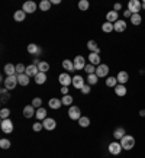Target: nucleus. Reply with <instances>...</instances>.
<instances>
[{"label":"nucleus","mask_w":145,"mask_h":158,"mask_svg":"<svg viewBox=\"0 0 145 158\" xmlns=\"http://www.w3.org/2000/svg\"><path fill=\"white\" fill-rule=\"evenodd\" d=\"M90 90H92V89H90V84H84V86H83V89H81V93H83V94H89V93H90Z\"/></svg>","instance_id":"nucleus-46"},{"label":"nucleus","mask_w":145,"mask_h":158,"mask_svg":"<svg viewBox=\"0 0 145 158\" xmlns=\"http://www.w3.org/2000/svg\"><path fill=\"white\" fill-rule=\"evenodd\" d=\"M3 83H5V87L9 91L13 90V89H16V86L19 84V83H18V76H16V74H14V76H7Z\"/></svg>","instance_id":"nucleus-3"},{"label":"nucleus","mask_w":145,"mask_h":158,"mask_svg":"<svg viewBox=\"0 0 145 158\" xmlns=\"http://www.w3.org/2000/svg\"><path fill=\"white\" fill-rule=\"evenodd\" d=\"M125 135H126V132H125V129H123V128H116V129L113 131V138L118 139V141H121Z\"/></svg>","instance_id":"nucleus-26"},{"label":"nucleus","mask_w":145,"mask_h":158,"mask_svg":"<svg viewBox=\"0 0 145 158\" xmlns=\"http://www.w3.org/2000/svg\"><path fill=\"white\" fill-rule=\"evenodd\" d=\"M113 90H115V94L118 97H123V96H126V93H128V89H126V86H123V84H118Z\"/></svg>","instance_id":"nucleus-21"},{"label":"nucleus","mask_w":145,"mask_h":158,"mask_svg":"<svg viewBox=\"0 0 145 158\" xmlns=\"http://www.w3.org/2000/svg\"><path fill=\"white\" fill-rule=\"evenodd\" d=\"M42 125H44V129H47V131H54L57 128V122H55V119H52V118H47V119L42 122Z\"/></svg>","instance_id":"nucleus-12"},{"label":"nucleus","mask_w":145,"mask_h":158,"mask_svg":"<svg viewBox=\"0 0 145 158\" xmlns=\"http://www.w3.org/2000/svg\"><path fill=\"white\" fill-rule=\"evenodd\" d=\"M107 149H109V152L112 154V155H119V154L122 152V145L119 141H113V142H110L109 144V147H107Z\"/></svg>","instance_id":"nucleus-7"},{"label":"nucleus","mask_w":145,"mask_h":158,"mask_svg":"<svg viewBox=\"0 0 145 158\" xmlns=\"http://www.w3.org/2000/svg\"><path fill=\"white\" fill-rule=\"evenodd\" d=\"M84 84H86V83H84V78H83L80 74H78V76H74V77H72V86H74V89L81 90Z\"/></svg>","instance_id":"nucleus-13"},{"label":"nucleus","mask_w":145,"mask_h":158,"mask_svg":"<svg viewBox=\"0 0 145 158\" xmlns=\"http://www.w3.org/2000/svg\"><path fill=\"white\" fill-rule=\"evenodd\" d=\"M78 125H80L81 128H87V126H90V119H89L87 116H81V118L78 119Z\"/></svg>","instance_id":"nucleus-36"},{"label":"nucleus","mask_w":145,"mask_h":158,"mask_svg":"<svg viewBox=\"0 0 145 158\" xmlns=\"http://www.w3.org/2000/svg\"><path fill=\"white\" fill-rule=\"evenodd\" d=\"M60 3H61V2H60V0H51V5H60Z\"/></svg>","instance_id":"nucleus-50"},{"label":"nucleus","mask_w":145,"mask_h":158,"mask_svg":"<svg viewBox=\"0 0 145 158\" xmlns=\"http://www.w3.org/2000/svg\"><path fill=\"white\" fill-rule=\"evenodd\" d=\"M51 6H52L51 5V0H42V2L38 5V7L42 10V12H48V10L51 9Z\"/></svg>","instance_id":"nucleus-28"},{"label":"nucleus","mask_w":145,"mask_h":158,"mask_svg":"<svg viewBox=\"0 0 145 158\" xmlns=\"http://www.w3.org/2000/svg\"><path fill=\"white\" fill-rule=\"evenodd\" d=\"M35 115H36V110H35V107L32 105H28L23 107V116L26 119H31V118Z\"/></svg>","instance_id":"nucleus-15"},{"label":"nucleus","mask_w":145,"mask_h":158,"mask_svg":"<svg viewBox=\"0 0 145 158\" xmlns=\"http://www.w3.org/2000/svg\"><path fill=\"white\" fill-rule=\"evenodd\" d=\"M0 129L3 131V134H12L13 132V122L10 119H3L0 122Z\"/></svg>","instance_id":"nucleus-6"},{"label":"nucleus","mask_w":145,"mask_h":158,"mask_svg":"<svg viewBox=\"0 0 145 158\" xmlns=\"http://www.w3.org/2000/svg\"><path fill=\"white\" fill-rule=\"evenodd\" d=\"M29 78H31V77L26 76V74H20V76H18V83H19L20 86H28Z\"/></svg>","instance_id":"nucleus-32"},{"label":"nucleus","mask_w":145,"mask_h":158,"mask_svg":"<svg viewBox=\"0 0 145 158\" xmlns=\"http://www.w3.org/2000/svg\"><path fill=\"white\" fill-rule=\"evenodd\" d=\"M126 9H129L132 15L139 13L141 9H142V2H141V0H129V2H128V7H126Z\"/></svg>","instance_id":"nucleus-2"},{"label":"nucleus","mask_w":145,"mask_h":158,"mask_svg":"<svg viewBox=\"0 0 145 158\" xmlns=\"http://www.w3.org/2000/svg\"><path fill=\"white\" fill-rule=\"evenodd\" d=\"M119 142H121L122 148L125 149V151H130V149L135 147V138H134L132 135H125Z\"/></svg>","instance_id":"nucleus-1"},{"label":"nucleus","mask_w":145,"mask_h":158,"mask_svg":"<svg viewBox=\"0 0 145 158\" xmlns=\"http://www.w3.org/2000/svg\"><path fill=\"white\" fill-rule=\"evenodd\" d=\"M10 141L9 139H6V138H2L0 139V148H3V149H9L10 148Z\"/></svg>","instance_id":"nucleus-42"},{"label":"nucleus","mask_w":145,"mask_h":158,"mask_svg":"<svg viewBox=\"0 0 145 158\" xmlns=\"http://www.w3.org/2000/svg\"><path fill=\"white\" fill-rule=\"evenodd\" d=\"M89 61L93 65H100V52H90L89 54Z\"/></svg>","instance_id":"nucleus-16"},{"label":"nucleus","mask_w":145,"mask_h":158,"mask_svg":"<svg viewBox=\"0 0 145 158\" xmlns=\"http://www.w3.org/2000/svg\"><path fill=\"white\" fill-rule=\"evenodd\" d=\"M121 9H122V5H121V3H115V6H113V10H116V12H119Z\"/></svg>","instance_id":"nucleus-48"},{"label":"nucleus","mask_w":145,"mask_h":158,"mask_svg":"<svg viewBox=\"0 0 145 158\" xmlns=\"http://www.w3.org/2000/svg\"><path fill=\"white\" fill-rule=\"evenodd\" d=\"M126 28H128V25H126V22L123 19H119L118 22H115V23H113V31H115V32H118V34L125 32Z\"/></svg>","instance_id":"nucleus-10"},{"label":"nucleus","mask_w":145,"mask_h":158,"mask_svg":"<svg viewBox=\"0 0 145 158\" xmlns=\"http://www.w3.org/2000/svg\"><path fill=\"white\" fill-rule=\"evenodd\" d=\"M84 71L87 73V76H89V74H96V65H93V64H87L86 67H84Z\"/></svg>","instance_id":"nucleus-41"},{"label":"nucleus","mask_w":145,"mask_h":158,"mask_svg":"<svg viewBox=\"0 0 145 158\" xmlns=\"http://www.w3.org/2000/svg\"><path fill=\"white\" fill-rule=\"evenodd\" d=\"M97 81H99V77H97L96 74H89V76H87V84L94 86V84H97Z\"/></svg>","instance_id":"nucleus-35"},{"label":"nucleus","mask_w":145,"mask_h":158,"mask_svg":"<svg viewBox=\"0 0 145 158\" xmlns=\"http://www.w3.org/2000/svg\"><path fill=\"white\" fill-rule=\"evenodd\" d=\"M38 70H39V73H47L49 70V64L47 61H41L38 64Z\"/></svg>","instance_id":"nucleus-37"},{"label":"nucleus","mask_w":145,"mask_h":158,"mask_svg":"<svg viewBox=\"0 0 145 158\" xmlns=\"http://www.w3.org/2000/svg\"><path fill=\"white\" fill-rule=\"evenodd\" d=\"M109 74V65L106 64H100V65H97L96 67V76L100 78V77H107Z\"/></svg>","instance_id":"nucleus-11"},{"label":"nucleus","mask_w":145,"mask_h":158,"mask_svg":"<svg viewBox=\"0 0 145 158\" xmlns=\"http://www.w3.org/2000/svg\"><path fill=\"white\" fill-rule=\"evenodd\" d=\"M32 106H34L35 109L42 107V99H41V97H35L34 100H32Z\"/></svg>","instance_id":"nucleus-44"},{"label":"nucleus","mask_w":145,"mask_h":158,"mask_svg":"<svg viewBox=\"0 0 145 158\" xmlns=\"http://www.w3.org/2000/svg\"><path fill=\"white\" fill-rule=\"evenodd\" d=\"M48 106L51 107V109L57 110L60 109L61 106H63V102H61V99H57V97H52V99H49L48 100Z\"/></svg>","instance_id":"nucleus-20"},{"label":"nucleus","mask_w":145,"mask_h":158,"mask_svg":"<svg viewBox=\"0 0 145 158\" xmlns=\"http://www.w3.org/2000/svg\"><path fill=\"white\" fill-rule=\"evenodd\" d=\"M42 128H44V125H42V122H35L34 125H32V129H34V132H39V131H42Z\"/></svg>","instance_id":"nucleus-45"},{"label":"nucleus","mask_w":145,"mask_h":158,"mask_svg":"<svg viewBox=\"0 0 145 158\" xmlns=\"http://www.w3.org/2000/svg\"><path fill=\"white\" fill-rule=\"evenodd\" d=\"M119 20V13L116 10H110L106 13V22H110V23H115Z\"/></svg>","instance_id":"nucleus-17"},{"label":"nucleus","mask_w":145,"mask_h":158,"mask_svg":"<svg viewBox=\"0 0 145 158\" xmlns=\"http://www.w3.org/2000/svg\"><path fill=\"white\" fill-rule=\"evenodd\" d=\"M25 71H26V65H23V64H16V76L25 74Z\"/></svg>","instance_id":"nucleus-43"},{"label":"nucleus","mask_w":145,"mask_h":158,"mask_svg":"<svg viewBox=\"0 0 145 158\" xmlns=\"http://www.w3.org/2000/svg\"><path fill=\"white\" fill-rule=\"evenodd\" d=\"M89 7H90V3H89V0H80V2H78V9H80V10L86 12Z\"/></svg>","instance_id":"nucleus-39"},{"label":"nucleus","mask_w":145,"mask_h":158,"mask_svg":"<svg viewBox=\"0 0 145 158\" xmlns=\"http://www.w3.org/2000/svg\"><path fill=\"white\" fill-rule=\"evenodd\" d=\"M68 118L71 120H78L81 118V110L78 106H70L68 109Z\"/></svg>","instance_id":"nucleus-5"},{"label":"nucleus","mask_w":145,"mask_h":158,"mask_svg":"<svg viewBox=\"0 0 145 158\" xmlns=\"http://www.w3.org/2000/svg\"><path fill=\"white\" fill-rule=\"evenodd\" d=\"M102 31H103L105 34L113 32V23H110V22H103V23H102Z\"/></svg>","instance_id":"nucleus-31"},{"label":"nucleus","mask_w":145,"mask_h":158,"mask_svg":"<svg viewBox=\"0 0 145 158\" xmlns=\"http://www.w3.org/2000/svg\"><path fill=\"white\" fill-rule=\"evenodd\" d=\"M139 115L142 116V118H145V109H141L139 110Z\"/></svg>","instance_id":"nucleus-51"},{"label":"nucleus","mask_w":145,"mask_h":158,"mask_svg":"<svg viewBox=\"0 0 145 158\" xmlns=\"http://www.w3.org/2000/svg\"><path fill=\"white\" fill-rule=\"evenodd\" d=\"M36 9H39L38 5L32 2V0H28V2H25L23 5H22V10H23L25 13H34Z\"/></svg>","instance_id":"nucleus-8"},{"label":"nucleus","mask_w":145,"mask_h":158,"mask_svg":"<svg viewBox=\"0 0 145 158\" xmlns=\"http://www.w3.org/2000/svg\"><path fill=\"white\" fill-rule=\"evenodd\" d=\"M9 116H10V110L7 109V107H3V109L0 110V119L3 120V119H9Z\"/></svg>","instance_id":"nucleus-40"},{"label":"nucleus","mask_w":145,"mask_h":158,"mask_svg":"<svg viewBox=\"0 0 145 158\" xmlns=\"http://www.w3.org/2000/svg\"><path fill=\"white\" fill-rule=\"evenodd\" d=\"M87 48H89L90 52H100V48H99L97 42L96 41H93V39H90V41L87 42Z\"/></svg>","instance_id":"nucleus-25"},{"label":"nucleus","mask_w":145,"mask_h":158,"mask_svg":"<svg viewBox=\"0 0 145 158\" xmlns=\"http://www.w3.org/2000/svg\"><path fill=\"white\" fill-rule=\"evenodd\" d=\"M63 68L65 70V73H70V71H74V62L70 61V60H64L63 61Z\"/></svg>","instance_id":"nucleus-27"},{"label":"nucleus","mask_w":145,"mask_h":158,"mask_svg":"<svg viewBox=\"0 0 145 158\" xmlns=\"http://www.w3.org/2000/svg\"><path fill=\"white\" fill-rule=\"evenodd\" d=\"M74 68H76V70H78V71H80V70H84V67H86L87 64H86V58L83 57V55H77V57L74 58Z\"/></svg>","instance_id":"nucleus-9"},{"label":"nucleus","mask_w":145,"mask_h":158,"mask_svg":"<svg viewBox=\"0 0 145 158\" xmlns=\"http://www.w3.org/2000/svg\"><path fill=\"white\" fill-rule=\"evenodd\" d=\"M141 22H142V16H141L139 13H135L130 16V23L134 25V26H138V25H141Z\"/></svg>","instance_id":"nucleus-30"},{"label":"nucleus","mask_w":145,"mask_h":158,"mask_svg":"<svg viewBox=\"0 0 145 158\" xmlns=\"http://www.w3.org/2000/svg\"><path fill=\"white\" fill-rule=\"evenodd\" d=\"M45 81H47V73H38L35 76V83L36 84H44Z\"/></svg>","instance_id":"nucleus-29"},{"label":"nucleus","mask_w":145,"mask_h":158,"mask_svg":"<svg viewBox=\"0 0 145 158\" xmlns=\"http://www.w3.org/2000/svg\"><path fill=\"white\" fill-rule=\"evenodd\" d=\"M26 49H28V52L31 55H41L42 54V48L39 45H36V44H29Z\"/></svg>","instance_id":"nucleus-14"},{"label":"nucleus","mask_w":145,"mask_h":158,"mask_svg":"<svg viewBox=\"0 0 145 158\" xmlns=\"http://www.w3.org/2000/svg\"><path fill=\"white\" fill-rule=\"evenodd\" d=\"M3 71H5L6 76H14V74H16V65L7 62V64L5 65V68H3Z\"/></svg>","instance_id":"nucleus-22"},{"label":"nucleus","mask_w":145,"mask_h":158,"mask_svg":"<svg viewBox=\"0 0 145 158\" xmlns=\"http://www.w3.org/2000/svg\"><path fill=\"white\" fill-rule=\"evenodd\" d=\"M118 84H119V83H118V78H116V77H107V78H106V86L107 87L115 89Z\"/></svg>","instance_id":"nucleus-33"},{"label":"nucleus","mask_w":145,"mask_h":158,"mask_svg":"<svg viewBox=\"0 0 145 158\" xmlns=\"http://www.w3.org/2000/svg\"><path fill=\"white\" fill-rule=\"evenodd\" d=\"M0 94H2V103H6V102L10 99V93H9V90H7L6 87L0 90Z\"/></svg>","instance_id":"nucleus-34"},{"label":"nucleus","mask_w":145,"mask_h":158,"mask_svg":"<svg viewBox=\"0 0 145 158\" xmlns=\"http://www.w3.org/2000/svg\"><path fill=\"white\" fill-rule=\"evenodd\" d=\"M47 109L45 107H39L38 110H36V115H35V118L39 120V122H44V120L47 119Z\"/></svg>","instance_id":"nucleus-23"},{"label":"nucleus","mask_w":145,"mask_h":158,"mask_svg":"<svg viewBox=\"0 0 145 158\" xmlns=\"http://www.w3.org/2000/svg\"><path fill=\"white\" fill-rule=\"evenodd\" d=\"M116 78H118V83H119V84H123V86H125L126 83H128V80H129V74L126 71H119L118 76H116Z\"/></svg>","instance_id":"nucleus-18"},{"label":"nucleus","mask_w":145,"mask_h":158,"mask_svg":"<svg viewBox=\"0 0 145 158\" xmlns=\"http://www.w3.org/2000/svg\"><path fill=\"white\" fill-rule=\"evenodd\" d=\"M58 81L63 87H68L70 84H72V77L68 74V73H61L58 76Z\"/></svg>","instance_id":"nucleus-4"},{"label":"nucleus","mask_w":145,"mask_h":158,"mask_svg":"<svg viewBox=\"0 0 145 158\" xmlns=\"http://www.w3.org/2000/svg\"><path fill=\"white\" fill-rule=\"evenodd\" d=\"M61 93H63V96H67L68 94V87H63V89H61Z\"/></svg>","instance_id":"nucleus-49"},{"label":"nucleus","mask_w":145,"mask_h":158,"mask_svg":"<svg viewBox=\"0 0 145 158\" xmlns=\"http://www.w3.org/2000/svg\"><path fill=\"white\" fill-rule=\"evenodd\" d=\"M13 19L16 20V22H23V20L26 19V13H25L22 9H20V10H16V12L13 13Z\"/></svg>","instance_id":"nucleus-24"},{"label":"nucleus","mask_w":145,"mask_h":158,"mask_svg":"<svg viewBox=\"0 0 145 158\" xmlns=\"http://www.w3.org/2000/svg\"><path fill=\"white\" fill-rule=\"evenodd\" d=\"M39 73L38 70V65H35V64H31V65H26V71H25V74L29 77H35L36 74Z\"/></svg>","instance_id":"nucleus-19"},{"label":"nucleus","mask_w":145,"mask_h":158,"mask_svg":"<svg viewBox=\"0 0 145 158\" xmlns=\"http://www.w3.org/2000/svg\"><path fill=\"white\" fill-rule=\"evenodd\" d=\"M123 16H125V18H129V19H130V16H132L130 10L129 9H125V10H123Z\"/></svg>","instance_id":"nucleus-47"},{"label":"nucleus","mask_w":145,"mask_h":158,"mask_svg":"<svg viewBox=\"0 0 145 158\" xmlns=\"http://www.w3.org/2000/svg\"><path fill=\"white\" fill-rule=\"evenodd\" d=\"M142 9H145V0H142Z\"/></svg>","instance_id":"nucleus-52"},{"label":"nucleus","mask_w":145,"mask_h":158,"mask_svg":"<svg viewBox=\"0 0 145 158\" xmlns=\"http://www.w3.org/2000/svg\"><path fill=\"white\" fill-rule=\"evenodd\" d=\"M72 96L71 94H67V96H63V99H61V102H63L64 106H72Z\"/></svg>","instance_id":"nucleus-38"}]
</instances>
